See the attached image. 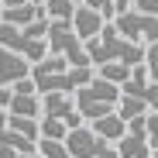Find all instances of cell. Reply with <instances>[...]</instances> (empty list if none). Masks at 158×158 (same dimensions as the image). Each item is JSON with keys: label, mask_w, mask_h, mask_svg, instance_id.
<instances>
[{"label": "cell", "mask_w": 158, "mask_h": 158, "mask_svg": "<svg viewBox=\"0 0 158 158\" xmlns=\"http://www.w3.org/2000/svg\"><path fill=\"white\" fill-rule=\"evenodd\" d=\"M131 65H120V62H110V65H96V79H103V83H110V86H124L127 79H131Z\"/></svg>", "instance_id": "obj_15"}, {"label": "cell", "mask_w": 158, "mask_h": 158, "mask_svg": "<svg viewBox=\"0 0 158 158\" xmlns=\"http://www.w3.org/2000/svg\"><path fill=\"white\" fill-rule=\"evenodd\" d=\"M21 158H41V155H21Z\"/></svg>", "instance_id": "obj_23"}, {"label": "cell", "mask_w": 158, "mask_h": 158, "mask_svg": "<svg viewBox=\"0 0 158 158\" xmlns=\"http://www.w3.org/2000/svg\"><path fill=\"white\" fill-rule=\"evenodd\" d=\"M134 4H138V0H114V17H117V14H127V10H134Z\"/></svg>", "instance_id": "obj_21"}, {"label": "cell", "mask_w": 158, "mask_h": 158, "mask_svg": "<svg viewBox=\"0 0 158 158\" xmlns=\"http://www.w3.org/2000/svg\"><path fill=\"white\" fill-rule=\"evenodd\" d=\"M10 100H14V89L4 86V89H0V110H10Z\"/></svg>", "instance_id": "obj_22"}, {"label": "cell", "mask_w": 158, "mask_h": 158, "mask_svg": "<svg viewBox=\"0 0 158 158\" xmlns=\"http://www.w3.org/2000/svg\"><path fill=\"white\" fill-rule=\"evenodd\" d=\"M114 28L120 38L134 41L141 48L155 45L158 41V17H148V14H138V10H127V14H117L114 17Z\"/></svg>", "instance_id": "obj_5"}, {"label": "cell", "mask_w": 158, "mask_h": 158, "mask_svg": "<svg viewBox=\"0 0 158 158\" xmlns=\"http://www.w3.org/2000/svg\"><path fill=\"white\" fill-rule=\"evenodd\" d=\"M120 93L141 100L151 114H158V83H151V79H148V69H144V65H138L134 72H131V79L120 86Z\"/></svg>", "instance_id": "obj_7"}, {"label": "cell", "mask_w": 158, "mask_h": 158, "mask_svg": "<svg viewBox=\"0 0 158 158\" xmlns=\"http://www.w3.org/2000/svg\"><path fill=\"white\" fill-rule=\"evenodd\" d=\"M86 59H89L93 69L96 65H110V62L138 69V65H144V48L134 45V41H127V38H120L117 28H114V21H110V24H103V31L93 41H86Z\"/></svg>", "instance_id": "obj_2"}, {"label": "cell", "mask_w": 158, "mask_h": 158, "mask_svg": "<svg viewBox=\"0 0 158 158\" xmlns=\"http://www.w3.org/2000/svg\"><path fill=\"white\" fill-rule=\"evenodd\" d=\"M76 4H79V0H76Z\"/></svg>", "instance_id": "obj_27"}, {"label": "cell", "mask_w": 158, "mask_h": 158, "mask_svg": "<svg viewBox=\"0 0 158 158\" xmlns=\"http://www.w3.org/2000/svg\"><path fill=\"white\" fill-rule=\"evenodd\" d=\"M38 155L41 158H69V151H65V144L62 141H38Z\"/></svg>", "instance_id": "obj_17"}, {"label": "cell", "mask_w": 158, "mask_h": 158, "mask_svg": "<svg viewBox=\"0 0 158 158\" xmlns=\"http://www.w3.org/2000/svg\"><path fill=\"white\" fill-rule=\"evenodd\" d=\"M38 17H45V14H41L38 4H31V0H28V4H21V7H4V10H0V21L10 24V28H17V31H24V28L35 24Z\"/></svg>", "instance_id": "obj_10"}, {"label": "cell", "mask_w": 158, "mask_h": 158, "mask_svg": "<svg viewBox=\"0 0 158 158\" xmlns=\"http://www.w3.org/2000/svg\"><path fill=\"white\" fill-rule=\"evenodd\" d=\"M48 55H59V59H65L72 69H93L89 65V59H86V45L76 38V31H72V24H65V21H48Z\"/></svg>", "instance_id": "obj_4"}, {"label": "cell", "mask_w": 158, "mask_h": 158, "mask_svg": "<svg viewBox=\"0 0 158 158\" xmlns=\"http://www.w3.org/2000/svg\"><path fill=\"white\" fill-rule=\"evenodd\" d=\"M89 127H93V134H96L100 141H107V144H117V141L127 134V120H120L117 114H107V117H100V120H93Z\"/></svg>", "instance_id": "obj_11"}, {"label": "cell", "mask_w": 158, "mask_h": 158, "mask_svg": "<svg viewBox=\"0 0 158 158\" xmlns=\"http://www.w3.org/2000/svg\"><path fill=\"white\" fill-rule=\"evenodd\" d=\"M134 10L138 14H148V17H158V0H138Z\"/></svg>", "instance_id": "obj_20"}, {"label": "cell", "mask_w": 158, "mask_h": 158, "mask_svg": "<svg viewBox=\"0 0 158 158\" xmlns=\"http://www.w3.org/2000/svg\"><path fill=\"white\" fill-rule=\"evenodd\" d=\"M31 4H38V7H41V4H45V0H31Z\"/></svg>", "instance_id": "obj_24"}, {"label": "cell", "mask_w": 158, "mask_h": 158, "mask_svg": "<svg viewBox=\"0 0 158 158\" xmlns=\"http://www.w3.org/2000/svg\"><path fill=\"white\" fill-rule=\"evenodd\" d=\"M38 131H41L45 141H65V134H69V127L62 120H55V117H41L38 120Z\"/></svg>", "instance_id": "obj_16"}, {"label": "cell", "mask_w": 158, "mask_h": 158, "mask_svg": "<svg viewBox=\"0 0 158 158\" xmlns=\"http://www.w3.org/2000/svg\"><path fill=\"white\" fill-rule=\"evenodd\" d=\"M144 138H148V148L158 151V114H151V110L144 117Z\"/></svg>", "instance_id": "obj_18"}, {"label": "cell", "mask_w": 158, "mask_h": 158, "mask_svg": "<svg viewBox=\"0 0 158 158\" xmlns=\"http://www.w3.org/2000/svg\"><path fill=\"white\" fill-rule=\"evenodd\" d=\"M0 10H4V4H0Z\"/></svg>", "instance_id": "obj_26"}, {"label": "cell", "mask_w": 158, "mask_h": 158, "mask_svg": "<svg viewBox=\"0 0 158 158\" xmlns=\"http://www.w3.org/2000/svg\"><path fill=\"white\" fill-rule=\"evenodd\" d=\"M21 79H31V62L10 48H0V89L17 86Z\"/></svg>", "instance_id": "obj_8"}, {"label": "cell", "mask_w": 158, "mask_h": 158, "mask_svg": "<svg viewBox=\"0 0 158 158\" xmlns=\"http://www.w3.org/2000/svg\"><path fill=\"white\" fill-rule=\"evenodd\" d=\"M151 158H158V151H151Z\"/></svg>", "instance_id": "obj_25"}, {"label": "cell", "mask_w": 158, "mask_h": 158, "mask_svg": "<svg viewBox=\"0 0 158 158\" xmlns=\"http://www.w3.org/2000/svg\"><path fill=\"white\" fill-rule=\"evenodd\" d=\"M117 155H120V158H151L148 138H141V134H124V138L117 141Z\"/></svg>", "instance_id": "obj_13"}, {"label": "cell", "mask_w": 158, "mask_h": 158, "mask_svg": "<svg viewBox=\"0 0 158 158\" xmlns=\"http://www.w3.org/2000/svg\"><path fill=\"white\" fill-rule=\"evenodd\" d=\"M14 89V86H10ZM10 117H28V120H41V96L38 93H17L14 89V100H10Z\"/></svg>", "instance_id": "obj_12"}, {"label": "cell", "mask_w": 158, "mask_h": 158, "mask_svg": "<svg viewBox=\"0 0 158 158\" xmlns=\"http://www.w3.org/2000/svg\"><path fill=\"white\" fill-rule=\"evenodd\" d=\"M76 0H45L41 4V14L48 17V21H65V24H72V14H76Z\"/></svg>", "instance_id": "obj_14"}, {"label": "cell", "mask_w": 158, "mask_h": 158, "mask_svg": "<svg viewBox=\"0 0 158 158\" xmlns=\"http://www.w3.org/2000/svg\"><path fill=\"white\" fill-rule=\"evenodd\" d=\"M41 117H55V120H62L69 131L83 127V117H79L76 100H72L69 93H45V96H41Z\"/></svg>", "instance_id": "obj_6"}, {"label": "cell", "mask_w": 158, "mask_h": 158, "mask_svg": "<svg viewBox=\"0 0 158 158\" xmlns=\"http://www.w3.org/2000/svg\"><path fill=\"white\" fill-rule=\"evenodd\" d=\"M79 4L96 10V14H103V21H114V0H79Z\"/></svg>", "instance_id": "obj_19"}, {"label": "cell", "mask_w": 158, "mask_h": 158, "mask_svg": "<svg viewBox=\"0 0 158 158\" xmlns=\"http://www.w3.org/2000/svg\"><path fill=\"white\" fill-rule=\"evenodd\" d=\"M103 24H110V21H103V14L89 10V7H83V4H79L76 14H72V31H76V38L83 41V45L93 41V38L103 31Z\"/></svg>", "instance_id": "obj_9"}, {"label": "cell", "mask_w": 158, "mask_h": 158, "mask_svg": "<svg viewBox=\"0 0 158 158\" xmlns=\"http://www.w3.org/2000/svg\"><path fill=\"white\" fill-rule=\"evenodd\" d=\"M76 100V110L83 120H100V117H107V114H117V103H120V89L110 86V83H103V79H93V83H86L83 89H76L72 93Z\"/></svg>", "instance_id": "obj_3"}, {"label": "cell", "mask_w": 158, "mask_h": 158, "mask_svg": "<svg viewBox=\"0 0 158 158\" xmlns=\"http://www.w3.org/2000/svg\"><path fill=\"white\" fill-rule=\"evenodd\" d=\"M93 79H96V69H72L59 55H48L38 65H31V83H35V89L41 96L45 93H69L72 96L76 89H83Z\"/></svg>", "instance_id": "obj_1"}]
</instances>
